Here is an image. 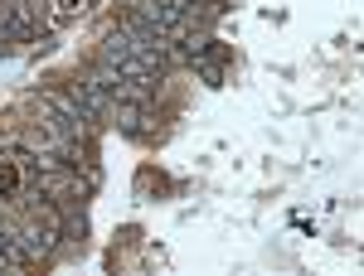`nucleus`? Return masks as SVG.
<instances>
[{
	"instance_id": "nucleus-4",
	"label": "nucleus",
	"mask_w": 364,
	"mask_h": 276,
	"mask_svg": "<svg viewBox=\"0 0 364 276\" xmlns=\"http://www.w3.org/2000/svg\"><path fill=\"white\" fill-rule=\"evenodd\" d=\"M132 58H136V54H132L127 34H122V29H107V34H102V44H97V63H107V68H117V73H122Z\"/></svg>"
},
{
	"instance_id": "nucleus-3",
	"label": "nucleus",
	"mask_w": 364,
	"mask_h": 276,
	"mask_svg": "<svg viewBox=\"0 0 364 276\" xmlns=\"http://www.w3.org/2000/svg\"><path fill=\"white\" fill-rule=\"evenodd\" d=\"M63 92H68V97H73V102H78V107H83L87 116H92V121H107V111H112V92H102V87H92V83L83 78V73H78L73 83L63 87Z\"/></svg>"
},
{
	"instance_id": "nucleus-1",
	"label": "nucleus",
	"mask_w": 364,
	"mask_h": 276,
	"mask_svg": "<svg viewBox=\"0 0 364 276\" xmlns=\"http://www.w3.org/2000/svg\"><path fill=\"white\" fill-rule=\"evenodd\" d=\"M112 126L122 136H156V116L146 111V102H132V97H112Z\"/></svg>"
},
{
	"instance_id": "nucleus-7",
	"label": "nucleus",
	"mask_w": 364,
	"mask_h": 276,
	"mask_svg": "<svg viewBox=\"0 0 364 276\" xmlns=\"http://www.w3.org/2000/svg\"><path fill=\"white\" fill-rule=\"evenodd\" d=\"M44 5H49V15H54V20H78L92 0H44Z\"/></svg>"
},
{
	"instance_id": "nucleus-2",
	"label": "nucleus",
	"mask_w": 364,
	"mask_h": 276,
	"mask_svg": "<svg viewBox=\"0 0 364 276\" xmlns=\"http://www.w3.org/2000/svg\"><path fill=\"white\" fill-rule=\"evenodd\" d=\"M20 248H25L29 267H34V262H49V257L58 252V233H54V228H44L39 219H29L25 228H20Z\"/></svg>"
},
{
	"instance_id": "nucleus-8",
	"label": "nucleus",
	"mask_w": 364,
	"mask_h": 276,
	"mask_svg": "<svg viewBox=\"0 0 364 276\" xmlns=\"http://www.w3.org/2000/svg\"><path fill=\"white\" fill-rule=\"evenodd\" d=\"M63 233H68V238H73V243L83 248V238H87V219H83V214H68V219H63Z\"/></svg>"
},
{
	"instance_id": "nucleus-5",
	"label": "nucleus",
	"mask_w": 364,
	"mask_h": 276,
	"mask_svg": "<svg viewBox=\"0 0 364 276\" xmlns=\"http://www.w3.org/2000/svg\"><path fill=\"white\" fill-rule=\"evenodd\" d=\"M20 184H25L20 160H0V199H15V194H20Z\"/></svg>"
},
{
	"instance_id": "nucleus-6",
	"label": "nucleus",
	"mask_w": 364,
	"mask_h": 276,
	"mask_svg": "<svg viewBox=\"0 0 364 276\" xmlns=\"http://www.w3.org/2000/svg\"><path fill=\"white\" fill-rule=\"evenodd\" d=\"M224 68H228V58H199L195 63V73L204 78V87H224Z\"/></svg>"
}]
</instances>
